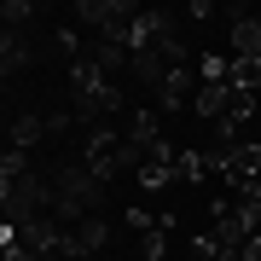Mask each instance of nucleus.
<instances>
[{"mask_svg":"<svg viewBox=\"0 0 261 261\" xmlns=\"http://www.w3.org/2000/svg\"><path fill=\"white\" fill-rule=\"evenodd\" d=\"M140 6L134 0H75V29L87 35H128Z\"/></svg>","mask_w":261,"mask_h":261,"instance_id":"1","label":"nucleus"},{"mask_svg":"<svg viewBox=\"0 0 261 261\" xmlns=\"http://www.w3.org/2000/svg\"><path fill=\"white\" fill-rule=\"evenodd\" d=\"M151 99H157V111H163V116L192 111V99H197V93H192V64H174V70H168V82H163Z\"/></svg>","mask_w":261,"mask_h":261,"instance_id":"2","label":"nucleus"},{"mask_svg":"<svg viewBox=\"0 0 261 261\" xmlns=\"http://www.w3.org/2000/svg\"><path fill=\"white\" fill-rule=\"evenodd\" d=\"M0 64H6V82L35 64V41H29V29H6V35H0Z\"/></svg>","mask_w":261,"mask_h":261,"instance_id":"3","label":"nucleus"},{"mask_svg":"<svg viewBox=\"0 0 261 261\" xmlns=\"http://www.w3.org/2000/svg\"><path fill=\"white\" fill-rule=\"evenodd\" d=\"M6 134H12V151H29V157H35V145H41V140H53L47 116H35V111H18V116L6 122Z\"/></svg>","mask_w":261,"mask_h":261,"instance_id":"4","label":"nucleus"},{"mask_svg":"<svg viewBox=\"0 0 261 261\" xmlns=\"http://www.w3.org/2000/svg\"><path fill=\"white\" fill-rule=\"evenodd\" d=\"M226 99H232V82H221V87H209V82H197V99H192V111L197 122H226Z\"/></svg>","mask_w":261,"mask_h":261,"instance_id":"5","label":"nucleus"},{"mask_svg":"<svg viewBox=\"0 0 261 261\" xmlns=\"http://www.w3.org/2000/svg\"><path fill=\"white\" fill-rule=\"evenodd\" d=\"M122 140H134L140 151H151L157 140H168V134H163V111H134V116H128V134H122Z\"/></svg>","mask_w":261,"mask_h":261,"instance_id":"6","label":"nucleus"},{"mask_svg":"<svg viewBox=\"0 0 261 261\" xmlns=\"http://www.w3.org/2000/svg\"><path fill=\"white\" fill-rule=\"evenodd\" d=\"M232 58H261V18L232 23Z\"/></svg>","mask_w":261,"mask_h":261,"instance_id":"7","label":"nucleus"},{"mask_svg":"<svg viewBox=\"0 0 261 261\" xmlns=\"http://www.w3.org/2000/svg\"><path fill=\"white\" fill-rule=\"evenodd\" d=\"M75 238H82V250H87V261H93L105 244H111V221H105V215H87L82 226H75Z\"/></svg>","mask_w":261,"mask_h":261,"instance_id":"8","label":"nucleus"},{"mask_svg":"<svg viewBox=\"0 0 261 261\" xmlns=\"http://www.w3.org/2000/svg\"><path fill=\"white\" fill-rule=\"evenodd\" d=\"M197 82H209V87L232 82V58H221V53H203V58H197Z\"/></svg>","mask_w":261,"mask_h":261,"instance_id":"9","label":"nucleus"},{"mask_svg":"<svg viewBox=\"0 0 261 261\" xmlns=\"http://www.w3.org/2000/svg\"><path fill=\"white\" fill-rule=\"evenodd\" d=\"M232 87L261 93V58H232Z\"/></svg>","mask_w":261,"mask_h":261,"instance_id":"10","label":"nucleus"},{"mask_svg":"<svg viewBox=\"0 0 261 261\" xmlns=\"http://www.w3.org/2000/svg\"><path fill=\"white\" fill-rule=\"evenodd\" d=\"M140 186L145 192H168V186H174V163H145L140 168Z\"/></svg>","mask_w":261,"mask_h":261,"instance_id":"11","label":"nucleus"},{"mask_svg":"<svg viewBox=\"0 0 261 261\" xmlns=\"http://www.w3.org/2000/svg\"><path fill=\"white\" fill-rule=\"evenodd\" d=\"M0 18H6V29H29V23H35V6H29V0H6Z\"/></svg>","mask_w":261,"mask_h":261,"instance_id":"12","label":"nucleus"},{"mask_svg":"<svg viewBox=\"0 0 261 261\" xmlns=\"http://www.w3.org/2000/svg\"><path fill=\"white\" fill-rule=\"evenodd\" d=\"M238 261H261V232H255L250 244H244V255H238Z\"/></svg>","mask_w":261,"mask_h":261,"instance_id":"13","label":"nucleus"}]
</instances>
